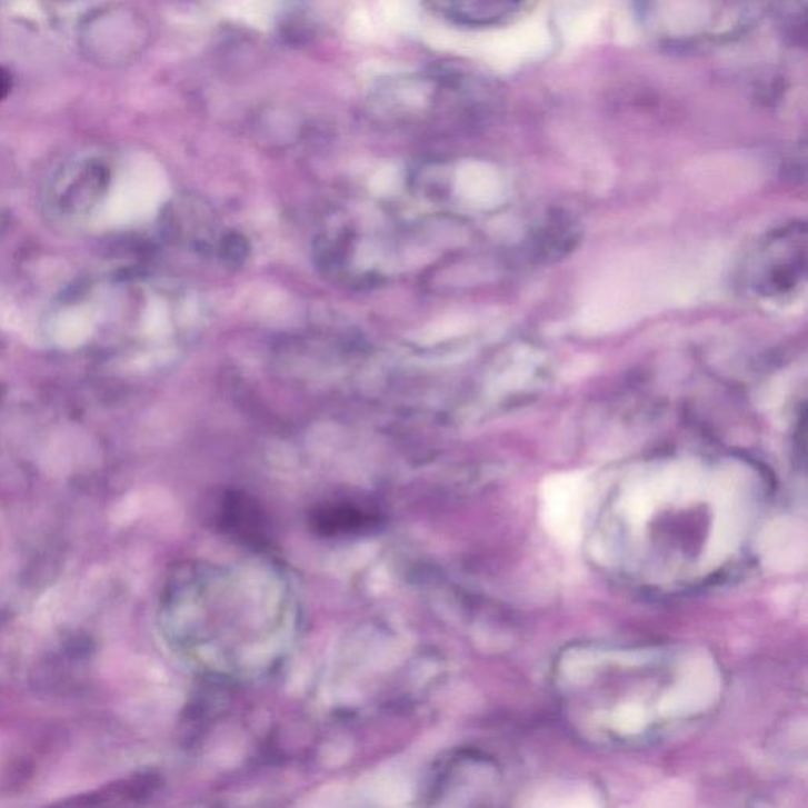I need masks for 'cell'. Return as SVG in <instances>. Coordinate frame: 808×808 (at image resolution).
Returning <instances> with one entry per match:
<instances>
[{
  "mask_svg": "<svg viewBox=\"0 0 808 808\" xmlns=\"http://www.w3.org/2000/svg\"><path fill=\"white\" fill-rule=\"evenodd\" d=\"M807 227L792 221L774 229L759 243L751 266V287L759 296L795 295L807 276Z\"/></svg>",
  "mask_w": 808,
  "mask_h": 808,
  "instance_id": "obj_1",
  "label": "cell"
},
{
  "mask_svg": "<svg viewBox=\"0 0 808 808\" xmlns=\"http://www.w3.org/2000/svg\"><path fill=\"white\" fill-rule=\"evenodd\" d=\"M586 485L578 476L552 477L542 488V513L552 536L566 543L580 536L582 512H585Z\"/></svg>",
  "mask_w": 808,
  "mask_h": 808,
  "instance_id": "obj_2",
  "label": "cell"
},
{
  "mask_svg": "<svg viewBox=\"0 0 808 808\" xmlns=\"http://www.w3.org/2000/svg\"><path fill=\"white\" fill-rule=\"evenodd\" d=\"M525 3L517 2H443L436 10L447 20L463 26H496L513 20Z\"/></svg>",
  "mask_w": 808,
  "mask_h": 808,
  "instance_id": "obj_3",
  "label": "cell"
},
{
  "mask_svg": "<svg viewBox=\"0 0 808 808\" xmlns=\"http://www.w3.org/2000/svg\"><path fill=\"white\" fill-rule=\"evenodd\" d=\"M577 242L578 231L573 221L563 216H555L537 231L533 248L540 257L558 261L570 253Z\"/></svg>",
  "mask_w": 808,
  "mask_h": 808,
  "instance_id": "obj_4",
  "label": "cell"
},
{
  "mask_svg": "<svg viewBox=\"0 0 808 808\" xmlns=\"http://www.w3.org/2000/svg\"><path fill=\"white\" fill-rule=\"evenodd\" d=\"M806 7H804L800 11L798 10V3H796V6L795 3H789V9H791V11L787 10V6L781 7L784 11H781L780 18L785 36H787L788 39L795 40V43L799 39L806 40Z\"/></svg>",
  "mask_w": 808,
  "mask_h": 808,
  "instance_id": "obj_5",
  "label": "cell"
},
{
  "mask_svg": "<svg viewBox=\"0 0 808 808\" xmlns=\"http://www.w3.org/2000/svg\"><path fill=\"white\" fill-rule=\"evenodd\" d=\"M221 253H223V257L227 258L228 261H243L248 253L246 239H242V237L236 235L228 236L227 239H225L223 248H221Z\"/></svg>",
  "mask_w": 808,
  "mask_h": 808,
  "instance_id": "obj_6",
  "label": "cell"
},
{
  "mask_svg": "<svg viewBox=\"0 0 808 808\" xmlns=\"http://www.w3.org/2000/svg\"><path fill=\"white\" fill-rule=\"evenodd\" d=\"M11 90V74L0 67V101L9 96Z\"/></svg>",
  "mask_w": 808,
  "mask_h": 808,
  "instance_id": "obj_7",
  "label": "cell"
}]
</instances>
